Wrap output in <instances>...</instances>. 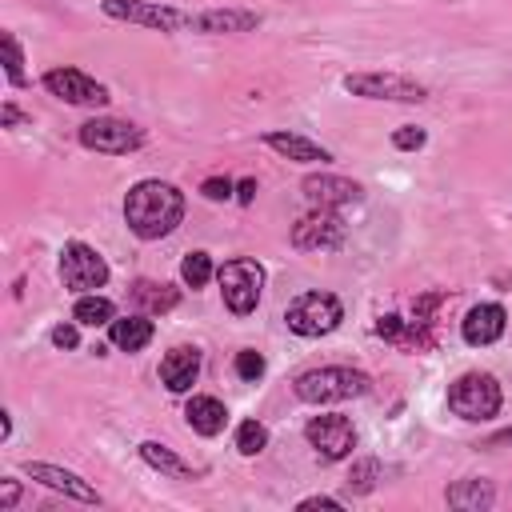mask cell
Listing matches in <instances>:
<instances>
[{
	"instance_id": "3957f363",
	"label": "cell",
	"mask_w": 512,
	"mask_h": 512,
	"mask_svg": "<svg viewBox=\"0 0 512 512\" xmlns=\"http://www.w3.org/2000/svg\"><path fill=\"white\" fill-rule=\"evenodd\" d=\"M284 324H288V332H296L304 340H320V336H332L344 324V304H340L336 292L312 288V292H300L296 300H288Z\"/></svg>"
},
{
	"instance_id": "30bf717a",
	"label": "cell",
	"mask_w": 512,
	"mask_h": 512,
	"mask_svg": "<svg viewBox=\"0 0 512 512\" xmlns=\"http://www.w3.org/2000/svg\"><path fill=\"white\" fill-rule=\"evenodd\" d=\"M304 440H308V448L316 452L320 464H340V460L352 456L360 436H356V424L344 412H320L304 424Z\"/></svg>"
},
{
	"instance_id": "9a60e30c",
	"label": "cell",
	"mask_w": 512,
	"mask_h": 512,
	"mask_svg": "<svg viewBox=\"0 0 512 512\" xmlns=\"http://www.w3.org/2000/svg\"><path fill=\"white\" fill-rule=\"evenodd\" d=\"M200 368H204V352H200L196 344H176V348H168V352L160 356L156 376H160V384H164L172 396H188L192 384L200 380Z\"/></svg>"
},
{
	"instance_id": "d6986e66",
	"label": "cell",
	"mask_w": 512,
	"mask_h": 512,
	"mask_svg": "<svg viewBox=\"0 0 512 512\" xmlns=\"http://www.w3.org/2000/svg\"><path fill=\"white\" fill-rule=\"evenodd\" d=\"M136 456H140L152 472H160V476H168V480H196V476H200V468H196L192 460H184L176 448H168V444H160V440H140V444H136Z\"/></svg>"
},
{
	"instance_id": "8d00e7d4",
	"label": "cell",
	"mask_w": 512,
	"mask_h": 512,
	"mask_svg": "<svg viewBox=\"0 0 512 512\" xmlns=\"http://www.w3.org/2000/svg\"><path fill=\"white\" fill-rule=\"evenodd\" d=\"M504 444H512V424L500 428V432H492V436L484 440V448H504Z\"/></svg>"
},
{
	"instance_id": "4fadbf2b",
	"label": "cell",
	"mask_w": 512,
	"mask_h": 512,
	"mask_svg": "<svg viewBox=\"0 0 512 512\" xmlns=\"http://www.w3.org/2000/svg\"><path fill=\"white\" fill-rule=\"evenodd\" d=\"M300 192L308 200V208H332L344 212L352 204H364V184L352 176H336V172H308L300 180Z\"/></svg>"
},
{
	"instance_id": "277c9868",
	"label": "cell",
	"mask_w": 512,
	"mask_h": 512,
	"mask_svg": "<svg viewBox=\"0 0 512 512\" xmlns=\"http://www.w3.org/2000/svg\"><path fill=\"white\" fill-rule=\"evenodd\" d=\"M448 412L468 420V424H484L492 416H500V404H504V392H500V380L492 372H464L448 384Z\"/></svg>"
},
{
	"instance_id": "836d02e7",
	"label": "cell",
	"mask_w": 512,
	"mask_h": 512,
	"mask_svg": "<svg viewBox=\"0 0 512 512\" xmlns=\"http://www.w3.org/2000/svg\"><path fill=\"white\" fill-rule=\"evenodd\" d=\"M312 508L344 512V500H336V496H304V500H296V512H312Z\"/></svg>"
},
{
	"instance_id": "f546056e",
	"label": "cell",
	"mask_w": 512,
	"mask_h": 512,
	"mask_svg": "<svg viewBox=\"0 0 512 512\" xmlns=\"http://www.w3.org/2000/svg\"><path fill=\"white\" fill-rule=\"evenodd\" d=\"M200 196L212 200V204L236 200V180L232 176H208V180H200Z\"/></svg>"
},
{
	"instance_id": "9c48e42d",
	"label": "cell",
	"mask_w": 512,
	"mask_h": 512,
	"mask_svg": "<svg viewBox=\"0 0 512 512\" xmlns=\"http://www.w3.org/2000/svg\"><path fill=\"white\" fill-rule=\"evenodd\" d=\"M100 12L116 24H136L152 32H188V8L164 0H100Z\"/></svg>"
},
{
	"instance_id": "4316f807",
	"label": "cell",
	"mask_w": 512,
	"mask_h": 512,
	"mask_svg": "<svg viewBox=\"0 0 512 512\" xmlns=\"http://www.w3.org/2000/svg\"><path fill=\"white\" fill-rule=\"evenodd\" d=\"M268 440H272V432H268L264 420H240L236 424V436H232V444H236L240 456H260L268 448Z\"/></svg>"
},
{
	"instance_id": "4dcf8cb0",
	"label": "cell",
	"mask_w": 512,
	"mask_h": 512,
	"mask_svg": "<svg viewBox=\"0 0 512 512\" xmlns=\"http://www.w3.org/2000/svg\"><path fill=\"white\" fill-rule=\"evenodd\" d=\"M424 144H428V132L416 128V124H404V128L392 132V148H396V152H420Z\"/></svg>"
},
{
	"instance_id": "7a4b0ae2",
	"label": "cell",
	"mask_w": 512,
	"mask_h": 512,
	"mask_svg": "<svg viewBox=\"0 0 512 512\" xmlns=\"http://www.w3.org/2000/svg\"><path fill=\"white\" fill-rule=\"evenodd\" d=\"M372 392V376L352 364H320L292 380V396L304 404H344Z\"/></svg>"
},
{
	"instance_id": "e0dca14e",
	"label": "cell",
	"mask_w": 512,
	"mask_h": 512,
	"mask_svg": "<svg viewBox=\"0 0 512 512\" xmlns=\"http://www.w3.org/2000/svg\"><path fill=\"white\" fill-rule=\"evenodd\" d=\"M504 328H508L504 304L480 300V304H472V308L464 312V320H460V340H464L468 348H488V344H496V340L504 336Z\"/></svg>"
},
{
	"instance_id": "ac0fdd59",
	"label": "cell",
	"mask_w": 512,
	"mask_h": 512,
	"mask_svg": "<svg viewBox=\"0 0 512 512\" xmlns=\"http://www.w3.org/2000/svg\"><path fill=\"white\" fill-rule=\"evenodd\" d=\"M260 144L272 148L276 156L292 160V164H328V160H332V152H328L324 144H316V140L304 136V132H288V128H272V132H264Z\"/></svg>"
},
{
	"instance_id": "2e32d148",
	"label": "cell",
	"mask_w": 512,
	"mask_h": 512,
	"mask_svg": "<svg viewBox=\"0 0 512 512\" xmlns=\"http://www.w3.org/2000/svg\"><path fill=\"white\" fill-rule=\"evenodd\" d=\"M264 24L260 12L252 8H200L188 12V32L200 36H236V32H256Z\"/></svg>"
},
{
	"instance_id": "5b68a950",
	"label": "cell",
	"mask_w": 512,
	"mask_h": 512,
	"mask_svg": "<svg viewBox=\"0 0 512 512\" xmlns=\"http://www.w3.org/2000/svg\"><path fill=\"white\" fill-rule=\"evenodd\" d=\"M264 264L252 260V256H236V260H224L216 268V284H220V300L232 316H252L260 308V296H264Z\"/></svg>"
},
{
	"instance_id": "603a6c76",
	"label": "cell",
	"mask_w": 512,
	"mask_h": 512,
	"mask_svg": "<svg viewBox=\"0 0 512 512\" xmlns=\"http://www.w3.org/2000/svg\"><path fill=\"white\" fill-rule=\"evenodd\" d=\"M128 296H132V304H140V312H148V316L172 312V308L180 304V292L168 288V284H156V280H136V284L128 288Z\"/></svg>"
},
{
	"instance_id": "f1b7e54d",
	"label": "cell",
	"mask_w": 512,
	"mask_h": 512,
	"mask_svg": "<svg viewBox=\"0 0 512 512\" xmlns=\"http://www.w3.org/2000/svg\"><path fill=\"white\" fill-rule=\"evenodd\" d=\"M232 372H236V380L256 384V380L268 372V360H264V352H256V348H240L236 360H232Z\"/></svg>"
},
{
	"instance_id": "d590c367",
	"label": "cell",
	"mask_w": 512,
	"mask_h": 512,
	"mask_svg": "<svg viewBox=\"0 0 512 512\" xmlns=\"http://www.w3.org/2000/svg\"><path fill=\"white\" fill-rule=\"evenodd\" d=\"M236 200H240V204H252V200H256V180H252V176H240V180H236Z\"/></svg>"
},
{
	"instance_id": "484cf974",
	"label": "cell",
	"mask_w": 512,
	"mask_h": 512,
	"mask_svg": "<svg viewBox=\"0 0 512 512\" xmlns=\"http://www.w3.org/2000/svg\"><path fill=\"white\" fill-rule=\"evenodd\" d=\"M380 480H384L380 460H376V456H360V460H352V468H348V476H344V488H348L352 496H368Z\"/></svg>"
},
{
	"instance_id": "d6a6232c",
	"label": "cell",
	"mask_w": 512,
	"mask_h": 512,
	"mask_svg": "<svg viewBox=\"0 0 512 512\" xmlns=\"http://www.w3.org/2000/svg\"><path fill=\"white\" fill-rule=\"evenodd\" d=\"M20 496H24V484L16 476H4L0 480V512H12L20 504Z\"/></svg>"
},
{
	"instance_id": "6da1fadb",
	"label": "cell",
	"mask_w": 512,
	"mask_h": 512,
	"mask_svg": "<svg viewBox=\"0 0 512 512\" xmlns=\"http://www.w3.org/2000/svg\"><path fill=\"white\" fill-rule=\"evenodd\" d=\"M184 208H188L184 192L160 176H144L124 192V224L144 244L172 236L184 220Z\"/></svg>"
},
{
	"instance_id": "cb8c5ba5",
	"label": "cell",
	"mask_w": 512,
	"mask_h": 512,
	"mask_svg": "<svg viewBox=\"0 0 512 512\" xmlns=\"http://www.w3.org/2000/svg\"><path fill=\"white\" fill-rule=\"evenodd\" d=\"M72 320H76L80 328H108V324L116 320V304H112L108 296H100V292H84V296H76V304H72Z\"/></svg>"
},
{
	"instance_id": "d4e9b609",
	"label": "cell",
	"mask_w": 512,
	"mask_h": 512,
	"mask_svg": "<svg viewBox=\"0 0 512 512\" xmlns=\"http://www.w3.org/2000/svg\"><path fill=\"white\" fill-rule=\"evenodd\" d=\"M216 260L204 252V248H196V252H184V260H180V280H184V288H204L208 280H216Z\"/></svg>"
},
{
	"instance_id": "52a82bcc",
	"label": "cell",
	"mask_w": 512,
	"mask_h": 512,
	"mask_svg": "<svg viewBox=\"0 0 512 512\" xmlns=\"http://www.w3.org/2000/svg\"><path fill=\"white\" fill-rule=\"evenodd\" d=\"M340 88L360 100H388V104H424L432 92L428 84L400 76V72H348L340 76Z\"/></svg>"
},
{
	"instance_id": "7c38bea8",
	"label": "cell",
	"mask_w": 512,
	"mask_h": 512,
	"mask_svg": "<svg viewBox=\"0 0 512 512\" xmlns=\"http://www.w3.org/2000/svg\"><path fill=\"white\" fill-rule=\"evenodd\" d=\"M344 236H348V224L332 208H308L304 216H296V224L288 232L296 252H332L344 244Z\"/></svg>"
},
{
	"instance_id": "74e56055",
	"label": "cell",
	"mask_w": 512,
	"mask_h": 512,
	"mask_svg": "<svg viewBox=\"0 0 512 512\" xmlns=\"http://www.w3.org/2000/svg\"><path fill=\"white\" fill-rule=\"evenodd\" d=\"M8 436H12V412L4 408V412H0V440H8Z\"/></svg>"
},
{
	"instance_id": "1f68e13d",
	"label": "cell",
	"mask_w": 512,
	"mask_h": 512,
	"mask_svg": "<svg viewBox=\"0 0 512 512\" xmlns=\"http://www.w3.org/2000/svg\"><path fill=\"white\" fill-rule=\"evenodd\" d=\"M48 340H52V348L72 352V348H80V324H76V320H64V324H56V328L48 332Z\"/></svg>"
},
{
	"instance_id": "8fae6325",
	"label": "cell",
	"mask_w": 512,
	"mask_h": 512,
	"mask_svg": "<svg viewBox=\"0 0 512 512\" xmlns=\"http://www.w3.org/2000/svg\"><path fill=\"white\" fill-rule=\"evenodd\" d=\"M40 88L64 104H76V108H104L112 100L108 84H100L96 76H88L84 68H72V64H56L40 76Z\"/></svg>"
},
{
	"instance_id": "44dd1931",
	"label": "cell",
	"mask_w": 512,
	"mask_h": 512,
	"mask_svg": "<svg viewBox=\"0 0 512 512\" xmlns=\"http://www.w3.org/2000/svg\"><path fill=\"white\" fill-rule=\"evenodd\" d=\"M184 424L196 432V436H220L224 428H228V408H224V400L220 396H188V404H184Z\"/></svg>"
},
{
	"instance_id": "8992f818",
	"label": "cell",
	"mask_w": 512,
	"mask_h": 512,
	"mask_svg": "<svg viewBox=\"0 0 512 512\" xmlns=\"http://www.w3.org/2000/svg\"><path fill=\"white\" fill-rule=\"evenodd\" d=\"M76 140H80V148H88L96 156H132L148 144V132L120 116H88L76 128Z\"/></svg>"
},
{
	"instance_id": "83f0119b",
	"label": "cell",
	"mask_w": 512,
	"mask_h": 512,
	"mask_svg": "<svg viewBox=\"0 0 512 512\" xmlns=\"http://www.w3.org/2000/svg\"><path fill=\"white\" fill-rule=\"evenodd\" d=\"M0 48H4V76H8V84L12 88H24L28 84V72H24V52H20V40H16V32H0Z\"/></svg>"
},
{
	"instance_id": "e575fe53",
	"label": "cell",
	"mask_w": 512,
	"mask_h": 512,
	"mask_svg": "<svg viewBox=\"0 0 512 512\" xmlns=\"http://www.w3.org/2000/svg\"><path fill=\"white\" fill-rule=\"evenodd\" d=\"M28 120H32V116H28V112H20L12 100L0 108V128H16V124H28Z\"/></svg>"
},
{
	"instance_id": "5bb4252c",
	"label": "cell",
	"mask_w": 512,
	"mask_h": 512,
	"mask_svg": "<svg viewBox=\"0 0 512 512\" xmlns=\"http://www.w3.org/2000/svg\"><path fill=\"white\" fill-rule=\"evenodd\" d=\"M20 472H24L28 480H36V484L60 492L64 500H76V504H104V496H100L80 472H72V468H60V464H48V460H24Z\"/></svg>"
},
{
	"instance_id": "ffe728a7",
	"label": "cell",
	"mask_w": 512,
	"mask_h": 512,
	"mask_svg": "<svg viewBox=\"0 0 512 512\" xmlns=\"http://www.w3.org/2000/svg\"><path fill=\"white\" fill-rule=\"evenodd\" d=\"M156 336V320L148 312H132V316H116L108 324V344L120 352H144Z\"/></svg>"
},
{
	"instance_id": "ba28073f",
	"label": "cell",
	"mask_w": 512,
	"mask_h": 512,
	"mask_svg": "<svg viewBox=\"0 0 512 512\" xmlns=\"http://www.w3.org/2000/svg\"><path fill=\"white\" fill-rule=\"evenodd\" d=\"M56 268H60V284H64L72 296L100 292V288L108 284V276H112L108 260H104L92 244H84V240H64Z\"/></svg>"
},
{
	"instance_id": "7402d4cb",
	"label": "cell",
	"mask_w": 512,
	"mask_h": 512,
	"mask_svg": "<svg viewBox=\"0 0 512 512\" xmlns=\"http://www.w3.org/2000/svg\"><path fill=\"white\" fill-rule=\"evenodd\" d=\"M444 504L448 508H460V512H488L496 504V484L484 480V476H464V480H452L444 488Z\"/></svg>"
}]
</instances>
